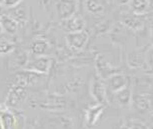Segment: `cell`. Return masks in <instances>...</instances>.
Returning a JSON list of instances; mask_svg holds the SVG:
<instances>
[{
	"instance_id": "cell-28",
	"label": "cell",
	"mask_w": 153,
	"mask_h": 129,
	"mask_svg": "<svg viewBox=\"0 0 153 129\" xmlns=\"http://www.w3.org/2000/svg\"><path fill=\"white\" fill-rule=\"evenodd\" d=\"M2 32V29H1V26H0V33Z\"/></svg>"
},
{
	"instance_id": "cell-15",
	"label": "cell",
	"mask_w": 153,
	"mask_h": 129,
	"mask_svg": "<svg viewBox=\"0 0 153 129\" xmlns=\"http://www.w3.org/2000/svg\"><path fill=\"white\" fill-rule=\"evenodd\" d=\"M103 110H104V104H100V103L89 108L86 111V121L88 125H94L99 120L101 114L103 113Z\"/></svg>"
},
{
	"instance_id": "cell-25",
	"label": "cell",
	"mask_w": 153,
	"mask_h": 129,
	"mask_svg": "<svg viewBox=\"0 0 153 129\" xmlns=\"http://www.w3.org/2000/svg\"><path fill=\"white\" fill-rule=\"evenodd\" d=\"M117 2L120 4H127L129 2V0H117Z\"/></svg>"
},
{
	"instance_id": "cell-8",
	"label": "cell",
	"mask_w": 153,
	"mask_h": 129,
	"mask_svg": "<svg viewBox=\"0 0 153 129\" xmlns=\"http://www.w3.org/2000/svg\"><path fill=\"white\" fill-rule=\"evenodd\" d=\"M109 7V0H84V8L88 13L99 15L106 12Z\"/></svg>"
},
{
	"instance_id": "cell-10",
	"label": "cell",
	"mask_w": 153,
	"mask_h": 129,
	"mask_svg": "<svg viewBox=\"0 0 153 129\" xmlns=\"http://www.w3.org/2000/svg\"><path fill=\"white\" fill-rule=\"evenodd\" d=\"M0 26H1L2 31L9 34H14L18 30L19 23L16 21L13 17L7 14H2L0 16Z\"/></svg>"
},
{
	"instance_id": "cell-18",
	"label": "cell",
	"mask_w": 153,
	"mask_h": 129,
	"mask_svg": "<svg viewBox=\"0 0 153 129\" xmlns=\"http://www.w3.org/2000/svg\"><path fill=\"white\" fill-rule=\"evenodd\" d=\"M115 93V97L118 103H120L121 105H129L131 102L132 98V93L131 89L128 85H126L125 87H123L122 89L116 91Z\"/></svg>"
},
{
	"instance_id": "cell-13",
	"label": "cell",
	"mask_w": 153,
	"mask_h": 129,
	"mask_svg": "<svg viewBox=\"0 0 153 129\" xmlns=\"http://www.w3.org/2000/svg\"><path fill=\"white\" fill-rule=\"evenodd\" d=\"M49 49H50V45L47 42V40L42 38L35 39L30 44L31 52L36 56H45Z\"/></svg>"
},
{
	"instance_id": "cell-7",
	"label": "cell",
	"mask_w": 153,
	"mask_h": 129,
	"mask_svg": "<svg viewBox=\"0 0 153 129\" xmlns=\"http://www.w3.org/2000/svg\"><path fill=\"white\" fill-rule=\"evenodd\" d=\"M91 94L100 104H105L107 102V91L104 83L100 80V78L95 77L91 84Z\"/></svg>"
},
{
	"instance_id": "cell-19",
	"label": "cell",
	"mask_w": 153,
	"mask_h": 129,
	"mask_svg": "<svg viewBox=\"0 0 153 129\" xmlns=\"http://www.w3.org/2000/svg\"><path fill=\"white\" fill-rule=\"evenodd\" d=\"M142 15H125V17H123L122 22L124 25H126L127 27L131 28V29H140L143 26V20L141 18Z\"/></svg>"
},
{
	"instance_id": "cell-26",
	"label": "cell",
	"mask_w": 153,
	"mask_h": 129,
	"mask_svg": "<svg viewBox=\"0 0 153 129\" xmlns=\"http://www.w3.org/2000/svg\"><path fill=\"white\" fill-rule=\"evenodd\" d=\"M3 14V6H2V4H0V16Z\"/></svg>"
},
{
	"instance_id": "cell-23",
	"label": "cell",
	"mask_w": 153,
	"mask_h": 129,
	"mask_svg": "<svg viewBox=\"0 0 153 129\" xmlns=\"http://www.w3.org/2000/svg\"><path fill=\"white\" fill-rule=\"evenodd\" d=\"M14 49V43L7 39L0 40V55L1 54H7L10 53Z\"/></svg>"
},
{
	"instance_id": "cell-5",
	"label": "cell",
	"mask_w": 153,
	"mask_h": 129,
	"mask_svg": "<svg viewBox=\"0 0 153 129\" xmlns=\"http://www.w3.org/2000/svg\"><path fill=\"white\" fill-rule=\"evenodd\" d=\"M56 10L60 19H67L76 13L77 0H59L56 5Z\"/></svg>"
},
{
	"instance_id": "cell-9",
	"label": "cell",
	"mask_w": 153,
	"mask_h": 129,
	"mask_svg": "<svg viewBox=\"0 0 153 129\" xmlns=\"http://www.w3.org/2000/svg\"><path fill=\"white\" fill-rule=\"evenodd\" d=\"M131 103L135 108V110L140 113L147 112L150 109V107H151V102H150L149 98L146 95H143V94L132 95Z\"/></svg>"
},
{
	"instance_id": "cell-6",
	"label": "cell",
	"mask_w": 153,
	"mask_h": 129,
	"mask_svg": "<svg viewBox=\"0 0 153 129\" xmlns=\"http://www.w3.org/2000/svg\"><path fill=\"white\" fill-rule=\"evenodd\" d=\"M84 27L85 21L79 15H73L67 19L61 20V28L67 33L84 30Z\"/></svg>"
},
{
	"instance_id": "cell-27",
	"label": "cell",
	"mask_w": 153,
	"mask_h": 129,
	"mask_svg": "<svg viewBox=\"0 0 153 129\" xmlns=\"http://www.w3.org/2000/svg\"><path fill=\"white\" fill-rule=\"evenodd\" d=\"M2 2H3V0H0V4H2Z\"/></svg>"
},
{
	"instance_id": "cell-22",
	"label": "cell",
	"mask_w": 153,
	"mask_h": 129,
	"mask_svg": "<svg viewBox=\"0 0 153 129\" xmlns=\"http://www.w3.org/2000/svg\"><path fill=\"white\" fill-rule=\"evenodd\" d=\"M121 129H149V128L144 123L138 121V120L131 119L124 123Z\"/></svg>"
},
{
	"instance_id": "cell-20",
	"label": "cell",
	"mask_w": 153,
	"mask_h": 129,
	"mask_svg": "<svg viewBox=\"0 0 153 129\" xmlns=\"http://www.w3.org/2000/svg\"><path fill=\"white\" fill-rule=\"evenodd\" d=\"M97 68H98V71H99L100 75L102 77H109L112 74H114L112 72V68L110 67V65L108 64L107 61L103 58V57H99L97 60Z\"/></svg>"
},
{
	"instance_id": "cell-11",
	"label": "cell",
	"mask_w": 153,
	"mask_h": 129,
	"mask_svg": "<svg viewBox=\"0 0 153 129\" xmlns=\"http://www.w3.org/2000/svg\"><path fill=\"white\" fill-rule=\"evenodd\" d=\"M126 85H128V80L123 74L114 73L108 77V87L113 92H116V91L122 89Z\"/></svg>"
},
{
	"instance_id": "cell-16",
	"label": "cell",
	"mask_w": 153,
	"mask_h": 129,
	"mask_svg": "<svg viewBox=\"0 0 153 129\" xmlns=\"http://www.w3.org/2000/svg\"><path fill=\"white\" fill-rule=\"evenodd\" d=\"M27 64V56L25 53H18L12 58L9 59L7 64L8 70L10 71H18L20 68H24Z\"/></svg>"
},
{
	"instance_id": "cell-14",
	"label": "cell",
	"mask_w": 153,
	"mask_h": 129,
	"mask_svg": "<svg viewBox=\"0 0 153 129\" xmlns=\"http://www.w3.org/2000/svg\"><path fill=\"white\" fill-rule=\"evenodd\" d=\"M0 124L2 129L14 128L16 125V115L8 109L0 111Z\"/></svg>"
},
{
	"instance_id": "cell-3",
	"label": "cell",
	"mask_w": 153,
	"mask_h": 129,
	"mask_svg": "<svg viewBox=\"0 0 153 129\" xmlns=\"http://www.w3.org/2000/svg\"><path fill=\"white\" fill-rule=\"evenodd\" d=\"M89 35L84 30L77 31V32L67 33L66 35V42L69 48L73 50H81L88 41Z\"/></svg>"
},
{
	"instance_id": "cell-1",
	"label": "cell",
	"mask_w": 153,
	"mask_h": 129,
	"mask_svg": "<svg viewBox=\"0 0 153 129\" xmlns=\"http://www.w3.org/2000/svg\"><path fill=\"white\" fill-rule=\"evenodd\" d=\"M40 79V74L31 72L28 70H21V71H15L11 77H9L7 80V85L10 87L13 86H21L25 87L28 85H32Z\"/></svg>"
},
{
	"instance_id": "cell-21",
	"label": "cell",
	"mask_w": 153,
	"mask_h": 129,
	"mask_svg": "<svg viewBox=\"0 0 153 129\" xmlns=\"http://www.w3.org/2000/svg\"><path fill=\"white\" fill-rule=\"evenodd\" d=\"M12 8L14 9V15L15 16H11V17H13L18 23L21 21H25V20H26L27 11H26V8L24 6H21L20 4H18L17 6L12 7Z\"/></svg>"
},
{
	"instance_id": "cell-29",
	"label": "cell",
	"mask_w": 153,
	"mask_h": 129,
	"mask_svg": "<svg viewBox=\"0 0 153 129\" xmlns=\"http://www.w3.org/2000/svg\"><path fill=\"white\" fill-rule=\"evenodd\" d=\"M0 129H2V127H1V124H0Z\"/></svg>"
},
{
	"instance_id": "cell-17",
	"label": "cell",
	"mask_w": 153,
	"mask_h": 129,
	"mask_svg": "<svg viewBox=\"0 0 153 129\" xmlns=\"http://www.w3.org/2000/svg\"><path fill=\"white\" fill-rule=\"evenodd\" d=\"M42 107H44L46 109H49V110H51V109L59 110V109H62V108L66 107V102L64 99L60 98V97L50 96V97H48L47 100L42 104Z\"/></svg>"
},
{
	"instance_id": "cell-2",
	"label": "cell",
	"mask_w": 153,
	"mask_h": 129,
	"mask_svg": "<svg viewBox=\"0 0 153 129\" xmlns=\"http://www.w3.org/2000/svg\"><path fill=\"white\" fill-rule=\"evenodd\" d=\"M52 58L48 56H37V58L27 62L24 69L38 74H46L49 72L52 66Z\"/></svg>"
},
{
	"instance_id": "cell-12",
	"label": "cell",
	"mask_w": 153,
	"mask_h": 129,
	"mask_svg": "<svg viewBox=\"0 0 153 129\" xmlns=\"http://www.w3.org/2000/svg\"><path fill=\"white\" fill-rule=\"evenodd\" d=\"M127 4L129 5V8L133 14L143 16L148 12L150 1L149 0H129Z\"/></svg>"
},
{
	"instance_id": "cell-24",
	"label": "cell",
	"mask_w": 153,
	"mask_h": 129,
	"mask_svg": "<svg viewBox=\"0 0 153 129\" xmlns=\"http://www.w3.org/2000/svg\"><path fill=\"white\" fill-rule=\"evenodd\" d=\"M21 1L22 0H3L2 5L5 7H8V8H12V7H15L18 4L21 3Z\"/></svg>"
},
{
	"instance_id": "cell-4",
	"label": "cell",
	"mask_w": 153,
	"mask_h": 129,
	"mask_svg": "<svg viewBox=\"0 0 153 129\" xmlns=\"http://www.w3.org/2000/svg\"><path fill=\"white\" fill-rule=\"evenodd\" d=\"M26 95V89L25 87H21V86H13L10 87L9 93L5 100V107L6 108H12L18 106L20 103L23 101Z\"/></svg>"
}]
</instances>
